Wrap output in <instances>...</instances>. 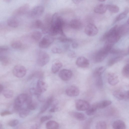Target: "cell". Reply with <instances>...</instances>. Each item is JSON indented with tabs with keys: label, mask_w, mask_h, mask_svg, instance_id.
Returning <instances> with one entry per match:
<instances>
[{
	"label": "cell",
	"mask_w": 129,
	"mask_h": 129,
	"mask_svg": "<svg viewBox=\"0 0 129 129\" xmlns=\"http://www.w3.org/2000/svg\"><path fill=\"white\" fill-rule=\"evenodd\" d=\"M65 24L62 18L57 13H54L52 16L51 25L48 32L49 35L54 36L60 34L61 36L66 37L63 30Z\"/></svg>",
	"instance_id": "cell-1"
},
{
	"label": "cell",
	"mask_w": 129,
	"mask_h": 129,
	"mask_svg": "<svg viewBox=\"0 0 129 129\" xmlns=\"http://www.w3.org/2000/svg\"><path fill=\"white\" fill-rule=\"evenodd\" d=\"M121 37L117 25H115L104 34L101 40L104 41L106 40L107 42L113 44L117 42Z\"/></svg>",
	"instance_id": "cell-2"
},
{
	"label": "cell",
	"mask_w": 129,
	"mask_h": 129,
	"mask_svg": "<svg viewBox=\"0 0 129 129\" xmlns=\"http://www.w3.org/2000/svg\"><path fill=\"white\" fill-rule=\"evenodd\" d=\"M113 44L108 42L106 43L104 46L96 54L95 59L96 62H101L105 58L112 49Z\"/></svg>",
	"instance_id": "cell-3"
},
{
	"label": "cell",
	"mask_w": 129,
	"mask_h": 129,
	"mask_svg": "<svg viewBox=\"0 0 129 129\" xmlns=\"http://www.w3.org/2000/svg\"><path fill=\"white\" fill-rule=\"evenodd\" d=\"M49 55L46 52L41 50L38 52L37 61L39 66H44L49 62Z\"/></svg>",
	"instance_id": "cell-4"
},
{
	"label": "cell",
	"mask_w": 129,
	"mask_h": 129,
	"mask_svg": "<svg viewBox=\"0 0 129 129\" xmlns=\"http://www.w3.org/2000/svg\"><path fill=\"white\" fill-rule=\"evenodd\" d=\"M52 16L50 14L48 13L45 16L43 26L41 29L44 34L48 33L51 25Z\"/></svg>",
	"instance_id": "cell-5"
},
{
	"label": "cell",
	"mask_w": 129,
	"mask_h": 129,
	"mask_svg": "<svg viewBox=\"0 0 129 129\" xmlns=\"http://www.w3.org/2000/svg\"><path fill=\"white\" fill-rule=\"evenodd\" d=\"M26 71L25 68L20 65L15 66L13 70V73L16 77L21 78L23 77L26 74Z\"/></svg>",
	"instance_id": "cell-6"
},
{
	"label": "cell",
	"mask_w": 129,
	"mask_h": 129,
	"mask_svg": "<svg viewBox=\"0 0 129 129\" xmlns=\"http://www.w3.org/2000/svg\"><path fill=\"white\" fill-rule=\"evenodd\" d=\"M54 38L49 35H47L41 39L39 42V46L41 48H46L48 47L53 42Z\"/></svg>",
	"instance_id": "cell-7"
},
{
	"label": "cell",
	"mask_w": 129,
	"mask_h": 129,
	"mask_svg": "<svg viewBox=\"0 0 129 129\" xmlns=\"http://www.w3.org/2000/svg\"><path fill=\"white\" fill-rule=\"evenodd\" d=\"M84 32L89 36H93L97 34L98 30L97 27L94 24L89 23L85 27Z\"/></svg>",
	"instance_id": "cell-8"
},
{
	"label": "cell",
	"mask_w": 129,
	"mask_h": 129,
	"mask_svg": "<svg viewBox=\"0 0 129 129\" xmlns=\"http://www.w3.org/2000/svg\"><path fill=\"white\" fill-rule=\"evenodd\" d=\"M44 7L41 5L37 6L33 8L29 14V16L32 17H36L42 15L44 12Z\"/></svg>",
	"instance_id": "cell-9"
},
{
	"label": "cell",
	"mask_w": 129,
	"mask_h": 129,
	"mask_svg": "<svg viewBox=\"0 0 129 129\" xmlns=\"http://www.w3.org/2000/svg\"><path fill=\"white\" fill-rule=\"evenodd\" d=\"M90 106L88 102L83 100L79 99L77 100L75 102L76 108L79 111H86Z\"/></svg>",
	"instance_id": "cell-10"
},
{
	"label": "cell",
	"mask_w": 129,
	"mask_h": 129,
	"mask_svg": "<svg viewBox=\"0 0 129 129\" xmlns=\"http://www.w3.org/2000/svg\"><path fill=\"white\" fill-rule=\"evenodd\" d=\"M114 96L120 100H128L129 99V91H124L120 89L115 91L113 93Z\"/></svg>",
	"instance_id": "cell-11"
},
{
	"label": "cell",
	"mask_w": 129,
	"mask_h": 129,
	"mask_svg": "<svg viewBox=\"0 0 129 129\" xmlns=\"http://www.w3.org/2000/svg\"><path fill=\"white\" fill-rule=\"evenodd\" d=\"M29 8V6L28 4H24L15 10L13 14L16 16L22 15L26 13Z\"/></svg>",
	"instance_id": "cell-12"
},
{
	"label": "cell",
	"mask_w": 129,
	"mask_h": 129,
	"mask_svg": "<svg viewBox=\"0 0 129 129\" xmlns=\"http://www.w3.org/2000/svg\"><path fill=\"white\" fill-rule=\"evenodd\" d=\"M72 73L71 71L68 69H64L61 70L59 73V76L62 80L67 81L71 78Z\"/></svg>",
	"instance_id": "cell-13"
},
{
	"label": "cell",
	"mask_w": 129,
	"mask_h": 129,
	"mask_svg": "<svg viewBox=\"0 0 129 129\" xmlns=\"http://www.w3.org/2000/svg\"><path fill=\"white\" fill-rule=\"evenodd\" d=\"M66 92L67 94L69 96L74 97L78 95L80 93V90L77 87L72 86L66 89Z\"/></svg>",
	"instance_id": "cell-14"
},
{
	"label": "cell",
	"mask_w": 129,
	"mask_h": 129,
	"mask_svg": "<svg viewBox=\"0 0 129 129\" xmlns=\"http://www.w3.org/2000/svg\"><path fill=\"white\" fill-rule=\"evenodd\" d=\"M76 63L78 67L83 68L87 67L89 64L88 59L83 56H80L78 58Z\"/></svg>",
	"instance_id": "cell-15"
},
{
	"label": "cell",
	"mask_w": 129,
	"mask_h": 129,
	"mask_svg": "<svg viewBox=\"0 0 129 129\" xmlns=\"http://www.w3.org/2000/svg\"><path fill=\"white\" fill-rule=\"evenodd\" d=\"M108 81L109 83L112 86L116 85L119 82L117 75L115 73L110 72L108 75Z\"/></svg>",
	"instance_id": "cell-16"
},
{
	"label": "cell",
	"mask_w": 129,
	"mask_h": 129,
	"mask_svg": "<svg viewBox=\"0 0 129 129\" xmlns=\"http://www.w3.org/2000/svg\"><path fill=\"white\" fill-rule=\"evenodd\" d=\"M47 84L43 80L40 79L38 81L36 88L41 93L46 91L47 89Z\"/></svg>",
	"instance_id": "cell-17"
},
{
	"label": "cell",
	"mask_w": 129,
	"mask_h": 129,
	"mask_svg": "<svg viewBox=\"0 0 129 129\" xmlns=\"http://www.w3.org/2000/svg\"><path fill=\"white\" fill-rule=\"evenodd\" d=\"M107 9V5L101 4L96 6L94 8L93 11L96 13L102 14L105 13Z\"/></svg>",
	"instance_id": "cell-18"
},
{
	"label": "cell",
	"mask_w": 129,
	"mask_h": 129,
	"mask_svg": "<svg viewBox=\"0 0 129 129\" xmlns=\"http://www.w3.org/2000/svg\"><path fill=\"white\" fill-rule=\"evenodd\" d=\"M69 25L72 29H78L81 28L82 26V24L79 20L76 19H74L70 21Z\"/></svg>",
	"instance_id": "cell-19"
},
{
	"label": "cell",
	"mask_w": 129,
	"mask_h": 129,
	"mask_svg": "<svg viewBox=\"0 0 129 129\" xmlns=\"http://www.w3.org/2000/svg\"><path fill=\"white\" fill-rule=\"evenodd\" d=\"M53 100L54 99L52 96L49 98L42 107L40 110V113H43L45 112L51 105Z\"/></svg>",
	"instance_id": "cell-20"
},
{
	"label": "cell",
	"mask_w": 129,
	"mask_h": 129,
	"mask_svg": "<svg viewBox=\"0 0 129 129\" xmlns=\"http://www.w3.org/2000/svg\"><path fill=\"white\" fill-rule=\"evenodd\" d=\"M70 114L75 118L80 121H83L86 118L85 115L82 113L73 112H71Z\"/></svg>",
	"instance_id": "cell-21"
},
{
	"label": "cell",
	"mask_w": 129,
	"mask_h": 129,
	"mask_svg": "<svg viewBox=\"0 0 129 129\" xmlns=\"http://www.w3.org/2000/svg\"><path fill=\"white\" fill-rule=\"evenodd\" d=\"M113 129H125L126 125L125 123L120 120H118L114 122L112 125Z\"/></svg>",
	"instance_id": "cell-22"
},
{
	"label": "cell",
	"mask_w": 129,
	"mask_h": 129,
	"mask_svg": "<svg viewBox=\"0 0 129 129\" xmlns=\"http://www.w3.org/2000/svg\"><path fill=\"white\" fill-rule=\"evenodd\" d=\"M128 23L123 24L120 26L118 27V29L121 36L126 34L128 31Z\"/></svg>",
	"instance_id": "cell-23"
},
{
	"label": "cell",
	"mask_w": 129,
	"mask_h": 129,
	"mask_svg": "<svg viewBox=\"0 0 129 129\" xmlns=\"http://www.w3.org/2000/svg\"><path fill=\"white\" fill-rule=\"evenodd\" d=\"M28 95L25 93H22L19 95L15 100L16 101L22 105L25 103Z\"/></svg>",
	"instance_id": "cell-24"
},
{
	"label": "cell",
	"mask_w": 129,
	"mask_h": 129,
	"mask_svg": "<svg viewBox=\"0 0 129 129\" xmlns=\"http://www.w3.org/2000/svg\"><path fill=\"white\" fill-rule=\"evenodd\" d=\"M46 129H59V125L56 122L50 120L46 123Z\"/></svg>",
	"instance_id": "cell-25"
},
{
	"label": "cell",
	"mask_w": 129,
	"mask_h": 129,
	"mask_svg": "<svg viewBox=\"0 0 129 129\" xmlns=\"http://www.w3.org/2000/svg\"><path fill=\"white\" fill-rule=\"evenodd\" d=\"M7 23L10 26L15 28L18 26L19 22L18 20L15 18L11 17L8 20Z\"/></svg>",
	"instance_id": "cell-26"
},
{
	"label": "cell",
	"mask_w": 129,
	"mask_h": 129,
	"mask_svg": "<svg viewBox=\"0 0 129 129\" xmlns=\"http://www.w3.org/2000/svg\"><path fill=\"white\" fill-rule=\"evenodd\" d=\"M112 102L111 101L105 100L95 104L98 109H102L107 107Z\"/></svg>",
	"instance_id": "cell-27"
},
{
	"label": "cell",
	"mask_w": 129,
	"mask_h": 129,
	"mask_svg": "<svg viewBox=\"0 0 129 129\" xmlns=\"http://www.w3.org/2000/svg\"><path fill=\"white\" fill-rule=\"evenodd\" d=\"M42 36V34L41 32L37 30L33 31L31 35L32 39L36 42L39 40L41 38Z\"/></svg>",
	"instance_id": "cell-28"
},
{
	"label": "cell",
	"mask_w": 129,
	"mask_h": 129,
	"mask_svg": "<svg viewBox=\"0 0 129 129\" xmlns=\"http://www.w3.org/2000/svg\"><path fill=\"white\" fill-rule=\"evenodd\" d=\"M98 109L96 104H94L89 106L86 110V113L88 116L93 115Z\"/></svg>",
	"instance_id": "cell-29"
},
{
	"label": "cell",
	"mask_w": 129,
	"mask_h": 129,
	"mask_svg": "<svg viewBox=\"0 0 129 129\" xmlns=\"http://www.w3.org/2000/svg\"><path fill=\"white\" fill-rule=\"evenodd\" d=\"M128 12V8L127 7L123 12L120 13L117 16L116 18L115 21H119L123 19L126 16Z\"/></svg>",
	"instance_id": "cell-30"
},
{
	"label": "cell",
	"mask_w": 129,
	"mask_h": 129,
	"mask_svg": "<svg viewBox=\"0 0 129 129\" xmlns=\"http://www.w3.org/2000/svg\"><path fill=\"white\" fill-rule=\"evenodd\" d=\"M11 46L14 48L16 49H21L24 47L22 43L19 40H14L11 43Z\"/></svg>",
	"instance_id": "cell-31"
},
{
	"label": "cell",
	"mask_w": 129,
	"mask_h": 129,
	"mask_svg": "<svg viewBox=\"0 0 129 129\" xmlns=\"http://www.w3.org/2000/svg\"><path fill=\"white\" fill-rule=\"evenodd\" d=\"M107 9L111 12L113 13H116L119 11V8L116 5L110 4L107 5Z\"/></svg>",
	"instance_id": "cell-32"
},
{
	"label": "cell",
	"mask_w": 129,
	"mask_h": 129,
	"mask_svg": "<svg viewBox=\"0 0 129 129\" xmlns=\"http://www.w3.org/2000/svg\"><path fill=\"white\" fill-rule=\"evenodd\" d=\"M123 58L122 56H118L112 58L109 61L108 63V65L109 66H111L115 64L122 60Z\"/></svg>",
	"instance_id": "cell-33"
},
{
	"label": "cell",
	"mask_w": 129,
	"mask_h": 129,
	"mask_svg": "<svg viewBox=\"0 0 129 129\" xmlns=\"http://www.w3.org/2000/svg\"><path fill=\"white\" fill-rule=\"evenodd\" d=\"M105 68L104 67L102 66L96 68L93 73V76L94 77L102 76V74L104 71Z\"/></svg>",
	"instance_id": "cell-34"
},
{
	"label": "cell",
	"mask_w": 129,
	"mask_h": 129,
	"mask_svg": "<svg viewBox=\"0 0 129 129\" xmlns=\"http://www.w3.org/2000/svg\"><path fill=\"white\" fill-rule=\"evenodd\" d=\"M62 66V64L60 62H57L54 63L52 67V72L54 73H56L59 71Z\"/></svg>",
	"instance_id": "cell-35"
},
{
	"label": "cell",
	"mask_w": 129,
	"mask_h": 129,
	"mask_svg": "<svg viewBox=\"0 0 129 129\" xmlns=\"http://www.w3.org/2000/svg\"><path fill=\"white\" fill-rule=\"evenodd\" d=\"M19 115L21 118H24L27 116L30 112V110L27 108H22L19 111Z\"/></svg>",
	"instance_id": "cell-36"
},
{
	"label": "cell",
	"mask_w": 129,
	"mask_h": 129,
	"mask_svg": "<svg viewBox=\"0 0 129 129\" xmlns=\"http://www.w3.org/2000/svg\"><path fill=\"white\" fill-rule=\"evenodd\" d=\"M3 94L5 98L9 99L13 97V92L11 90L9 89H6L3 90Z\"/></svg>",
	"instance_id": "cell-37"
},
{
	"label": "cell",
	"mask_w": 129,
	"mask_h": 129,
	"mask_svg": "<svg viewBox=\"0 0 129 129\" xmlns=\"http://www.w3.org/2000/svg\"><path fill=\"white\" fill-rule=\"evenodd\" d=\"M43 26V23L40 20L38 19L34 21L32 24V27L37 29H41Z\"/></svg>",
	"instance_id": "cell-38"
},
{
	"label": "cell",
	"mask_w": 129,
	"mask_h": 129,
	"mask_svg": "<svg viewBox=\"0 0 129 129\" xmlns=\"http://www.w3.org/2000/svg\"><path fill=\"white\" fill-rule=\"evenodd\" d=\"M0 61L2 64L4 66L9 65L10 62L9 59L7 56L4 55H0Z\"/></svg>",
	"instance_id": "cell-39"
},
{
	"label": "cell",
	"mask_w": 129,
	"mask_h": 129,
	"mask_svg": "<svg viewBox=\"0 0 129 129\" xmlns=\"http://www.w3.org/2000/svg\"><path fill=\"white\" fill-rule=\"evenodd\" d=\"M122 73L123 75L127 78L129 77V64H127L123 68Z\"/></svg>",
	"instance_id": "cell-40"
},
{
	"label": "cell",
	"mask_w": 129,
	"mask_h": 129,
	"mask_svg": "<svg viewBox=\"0 0 129 129\" xmlns=\"http://www.w3.org/2000/svg\"><path fill=\"white\" fill-rule=\"evenodd\" d=\"M96 129H107V124L104 121H100L98 122L96 126Z\"/></svg>",
	"instance_id": "cell-41"
},
{
	"label": "cell",
	"mask_w": 129,
	"mask_h": 129,
	"mask_svg": "<svg viewBox=\"0 0 129 129\" xmlns=\"http://www.w3.org/2000/svg\"><path fill=\"white\" fill-rule=\"evenodd\" d=\"M96 85L99 87H102L103 85V81L102 76L95 77Z\"/></svg>",
	"instance_id": "cell-42"
},
{
	"label": "cell",
	"mask_w": 129,
	"mask_h": 129,
	"mask_svg": "<svg viewBox=\"0 0 129 129\" xmlns=\"http://www.w3.org/2000/svg\"><path fill=\"white\" fill-rule=\"evenodd\" d=\"M58 40L62 43L70 42L73 41L72 39L67 38L66 37L61 36L57 38Z\"/></svg>",
	"instance_id": "cell-43"
},
{
	"label": "cell",
	"mask_w": 129,
	"mask_h": 129,
	"mask_svg": "<svg viewBox=\"0 0 129 129\" xmlns=\"http://www.w3.org/2000/svg\"><path fill=\"white\" fill-rule=\"evenodd\" d=\"M27 108L29 110H33L35 109L37 107L36 103L33 101L26 104Z\"/></svg>",
	"instance_id": "cell-44"
},
{
	"label": "cell",
	"mask_w": 129,
	"mask_h": 129,
	"mask_svg": "<svg viewBox=\"0 0 129 129\" xmlns=\"http://www.w3.org/2000/svg\"><path fill=\"white\" fill-rule=\"evenodd\" d=\"M19 121L16 119L11 120L8 123V125L11 127H14L17 125Z\"/></svg>",
	"instance_id": "cell-45"
},
{
	"label": "cell",
	"mask_w": 129,
	"mask_h": 129,
	"mask_svg": "<svg viewBox=\"0 0 129 129\" xmlns=\"http://www.w3.org/2000/svg\"><path fill=\"white\" fill-rule=\"evenodd\" d=\"M51 51L52 52L54 53L60 54L62 52V50L61 49L56 47L52 48Z\"/></svg>",
	"instance_id": "cell-46"
},
{
	"label": "cell",
	"mask_w": 129,
	"mask_h": 129,
	"mask_svg": "<svg viewBox=\"0 0 129 129\" xmlns=\"http://www.w3.org/2000/svg\"><path fill=\"white\" fill-rule=\"evenodd\" d=\"M52 117V116L50 115L43 116L42 117L40 118V122L41 123L44 122L49 119H50Z\"/></svg>",
	"instance_id": "cell-47"
},
{
	"label": "cell",
	"mask_w": 129,
	"mask_h": 129,
	"mask_svg": "<svg viewBox=\"0 0 129 129\" xmlns=\"http://www.w3.org/2000/svg\"><path fill=\"white\" fill-rule=\"evenodd\" d=\"M122 50L115 49H111L110 52L111 54H121Z\"/></svg>",
	"instance_id": "cell-48"
},
{
	"label": "cell",
	"mask_w": 129,
	"mask_h": 129,
	"mask_svg": "<svg viewBox=\"0 0 129 129\" xmlns=\"http://www.w3.org/2000/svg\"><path fill=\"white\" fill-rule=\"evenodd\" d=\"M8 49V48L6 46H0V53L5 52Z\"/></svg>",
	"instance_id": "cell-49"
},
{
	"label": "cell",
	"mask_w": 129,
	"mask_h": 129,
	"mask_svg": "<svg viewBox=\"0 0 129 129\" xmlns=\"http://www.w3.org/2000/svg\"><path fill=\"white\" fill-rule=\"evenodd\" d=\"M34 76L35 77L38 78H41L43 76V74L41 72H38L35 73L32 75V76Z\"/></svg>",
	"instance_id": "cell-50"
},
{
	"label": "cell",
	"mask_w": 129,
	"mask_h": 129,
	"mask_svg": "<svg viewBox=\"0 0 129 129\" xmlns=\"http://www.w3.org/2000/svg\"><path fill=\"white\" fill-rule=\"evenodd\" d=\"M40 124H36L33 125L30 127V129H40Z\"/></svg>",
	"instance_id": "cell-51"
},
{
	"label": "cell",
	"mask_w": 129,
	"mask_h": 129,
	"mask_svg": "<svg viewBox=\"0 0 129 129\" xmlns=\"http://www.w3.org/2000/svg\"><path fill=\"white\" fill-rule=\"evenodd\" d=\"M11 114V113L9 111H5L1 113L0 115L2 116H4Z\"/></svg>",
	"instance_id": "cell-52"
},
{
	"label": "cell",
	"mask_w": 129,
	"mask_h": 129,
	"mask_svg": "<svg viewBox=\"0 0 129 129\" xmlns=\"http://www.w3.org/2000/svg\"><path fill=\"white\" fill-rule=\"evenodd\" d=\"M68 55L71 58H74L76 57L75 53L72 51H70L68 53Z\"/></svg>",
	"instance_id": "cell-53"
},
{
	"label": "cell",
	"mask_w": 129,
	"mask_h": 129,
	"mask_svg": "<svg viewBox=\"0 0 129 129\" xmlns=\"http://www.w3.org/2000/svg\"><path fill=\"white\" fill-rule=\"evenodd\" d=\"M72 48L74 49L76 48L78 46V44L76 42L73 43L72 45Z\"/></svg>",
	"instance_id": "cell-54"
},
{
	"label": "cell",
	"mask_w": 129,
	"mask_h": 129,
	"mask_svg": "<svg viewBox=\"0 0 129 129\" xmlns=\"http://www.w3.org/2000/svg\"><path fill=\"white\" fill-rule=\"evenodd\" d=\"M57 108H52L49 110V111L51 112H53L57 110Z\"/></svg>",
	"instance_id": "cell-55"
},
{
	"label": "cell",
	"mask_w": 129,
	"mask_h": 129,
	"mask_svg": "<svg viewBox=\"0 0 129 129\" xmlns=\"http://www.w3.org/2000/svg\"><path fill=\"white\" fill-rule=\"evenodd\" d=\"M3 86L1 84H0V94L3 90Z\"/></svg>",
	"instance_id": "cell-56"
},
{
	"label": "cell",
	"mask_w": 129,
	"mask_h": 129,
	"mask_svg": "<svg viewBox=\"0 0 129 129\" xmlns=\"http://www.w3.org/2000/svg\"><path fill=\"white\" fill-rule=\"evenodd\" d=\"M81 1L80 0H73L72 1L75 4L79 3Z\"/></svg>",
	"instance_id": "cell-57"
},
{
	"label": "cell",
	"mask_w": 129,
	"mask_h": 129,
	"mask_svg": "<svg viewBox=\"0 0 129 129\" xmlns=\"http://www.w3.org/2000/svg\"><path fill=\"white\" fill-rule=\"evenodd\" d=\"M6 2H9L10 1V0H6L5 1Z\"/></svg>",
	"instance_id": "cell-58"
},
{
	"label": "cell",
	"mask_w": 129,
	"mask_h": 129,
	"mask_svg": "<svg viewBox=\"0 0 129 129\" xmlns=\"http://www.w3.org/2000/svg\"><path fill=\"white\" fill-rule=\"evenodd\" d=\"M105 1V0H103L99 1H100L101 2H103Z\"/></svg>",
	"instance_id": "cell-59"
},
{
	"label": "cell",
	"mask_w": 129,
	"mask_h": 129,
	"mask_svg": "<svg viewBox=\"0 0 129 129\" xmlns=\"http://www.w3.org/2000/svg\"><path fill=\"white\" fill-rule=\"evenodd\" d=\"M2 127V125L0 124V128Z\"/></svg>",
	"instance_id": "cell-60"
}]
</instances>
